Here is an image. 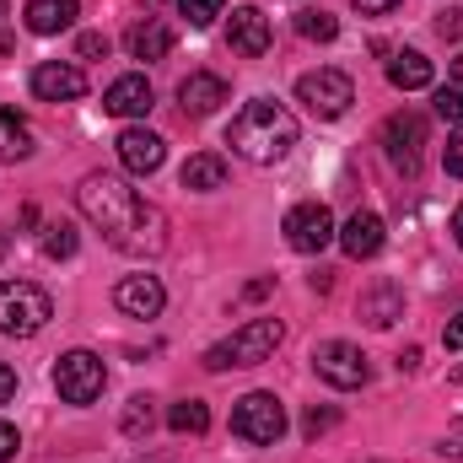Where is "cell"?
Wrapping results in <instances>:
<instances>
[{
  "label": "cell",
  "mask_w": 463,
  "mask_h": 463,
  "mask_svg": "<svg viewBox=\"0 0 463 463\" xmlns=\"http://www.w3.org/2000/svg\"><path fill=\"white\" fill-rule=\"evenodd\" d=\"M437 33L458 43V38H463V11H437Z\"/></svg>",
  "instance_id": "cell-33"
},
{
  "label": "cell",
  "mask_w": 463,
  "mask_h": 463,
  "mask_svg": "<svg viewBox=\"0 0 463 463\" xmlns=\"http://www.w3.org/2000/svg\"><path fill=\"white\" fill-rule=\"evenodd\" d=\"M286 340V324L280 318H248L242 329H232L222 345L205 350V372H232V366H259L269 361Z\"/></svg>",
  "instance_id": "cell-3"
},
{
  "label": "cell",
  "mask_w": 463,
  "mask_h": 463,
  "mask_svg": "<svg viewBox=\"0 0 463 463\" xmlns=\"http://www.w3.org/2000/svg\"><path fill=\"white\" fill-rule=\"evenodd\" d=\"M297 103H307V114L318 118H340L355 103V81H350L345 71H307L302 81H297Z\"/></svg>",
  "instance_id": "cell-8"
},
{
  "label": "cell",
  "mask_w": 463,
  "mask_h": 463,
  "mask_svg": "<svg viewBox=\"0 0 463 463\" xmlns=\"http://www.w3.org/2000/svg\"><path fill=\"white\" fill-rule=\"evenodd\" d=\"M114 307L124 318H156L167 307V291H162L156 275H124L114 286Z\"/></svg>",
  "instance_id": "cell-13"
},
{
  "label": "cell",
  "mask_w": 463,
  "mask_h": 463,
  "mask_svg": "<svg viewBox=\"0 0 463 463\" xmlns=\"http://www.w3.org/2000/svg\"><path fill=\"white\" fill-rule=\"evenodd\" d=\"M448 377H453V383H463V366H453V372H448Z\"/></svg>",
  "instance_id": "cell-42"
},
{
  "label": "cell",
  "mask_w": 463,
  "mask_h": 463,
  "mask_svg": "<svg viewBox=\"0 0 463 463\" xmlns=\"http://www.w3.org/2000/svg\"><path fill=\"white\" fill-rule=\"evenodd\" d=\"M431 109H437V118H448V124H463V87H437Z\"/></svg>",
  "instance_id": "cell-29"
},
{
  "label": "cell",
  "mask_w": 463,
  "mask_h": 463,
  "mask_svg": "<svg viewBox=\"0 0 463 463\" xmlns=\"http://www.w3.org/2000/svg\"><path fill=\"white\" fill-rule=\"evenodd\" d=\"M453 237H458V248H463V205L453 211Z\"/></svg>",
  "instance_id": "cell-39"
},
{
  "label": "cell",
  "mask_w": 463,
  "mask_h": 463,
  "mask_svg": "<svg viewBox=\"0 0 463 463\" xmlns=\"http://www.w3.org/2000/svg\"><path fill=\"white\" fill-rule=\"evenodd\" d=\"M420 151H426V118L415 114V109L388 114V124H383V156H388L404 178H415V173H420Z\"/></svg>",
  "instance_id": "cell-7"
},
{
  "label": "cell",
  "mask_w": 463,
  "mask_h": 463,
  "mask_svg": "<svg viewBox=\"0 0 463 463\" xmlns=\"http://www.w3.org/2000/svg\"><path fill=\"white\" fill-rule=\"evenodd\" d=\"M27 156H33V129H27V118L5 109L0 114V162H27Z\"/></svg>",
  "instance_id": "cell-23"
},
{
  "label": "cell",
  "mask_w": 463,
  "mask_h": 463,
  "mask_svg": "<svg viewBox=\"0 0 463 463\" xmlns=\"http://www.w3.org/2000/svg\"><path fill=\"white\" fill-rule=\"evenodd\" d=\"M442 173H448V178H463V124H453V135H448V151H442Z\"/></svg>",
  "instance_id": "cell-31"
},
{
  "label": "cell",
  "mask_w": 463,
  "mask_h": 463,
  "mask_svg": "<svg viewBox=\"0 0 463 463\" xmlns=\"http://www.w3.org/2000/svg\"><path fill=\"white\" fill-rule=\"evenodd\" d=\"M114 146H118V162H124V173H135V178H151V173L167 162V140H162L156 129H140V124H129Z\"/></svg>",
  "instance_id": "cell-11"
},
{
  "label": "cell",
  "mask_w": 463,
  "mask_h": 463,
  "mask_svg": "<svg viewBox=\"0 0 463 463\" xmlns=\"http://www.w3.org/2000/svg\"><path fill=\"white\" fill-rule=\"evenodd\" d=\"M280 232H286V242L297 248V253H324L340 232H335V211L329 205H318V200H302V205H291L286 211V222H280Z\"/></svg>",
  "instance_id": "cell-9"
},
{
  "label": "cell",
  "mask_w": 463,
  "mask_h": 463,
  "mask_svg": "<svg viewBox=\"0 0 463 463\" xmlns=\"http://www.w3.org/2000/svg\"><path fill=\"white\" fill-rule=\"evenodd\" d=\"M16 448H22L16 426H5V420H0V463H11V458H16Z\"/></svg>",
  "instance_id": "cell-34"
},
{
  "label": "cell",
  "mask_w": 463,
  "mask_h": 463,
  "mask_svg": "<svg viewBox=\"0 0 463 463\" xmlns=\"http://www.w3.org/2000/svg\"><path fill=\"white\" fill-rule=\"evenodd\" d=\"M76 205L103 232V242L129 253V259H156L167 248V216L114 173H87L81 189H76Z\"/></svg>",
  "instance_id": "cell-1"
},
{
  "label": "cell",
  "mask_w": 463,
  "mask_h": 463,
  "mask_svg": "<svg viewBox=\"0 0 463 463\" xmlns=\"http://www.w3.org/2000/svg\"><path fill=\"white\" fill-rule=\"evenodd\" d=\"M297 118L291 109H280L275 98H253V103H242V114L227 124V146L242 156V162H253V167H275V162H286L291 156V146H297Z\"/></svg>",
  "instance_id": "cell-2"
},
{
  "label": "cell",
  "mask_w": 463,
  "mask_h": 463,
  "mask_svg": "<svg viewBox=\"0 0 463 463\" xmlns=\"http://www.w3.org/2000/svg\"><path fill=\"white\" fill-rule=\"evenodd\" d=\"M420 366V345H404V355H399V372H415Z\"/></svg>",
  "instance_id": "cell-38"
},
{
  "label": "cell",
  "mask_w": 463,
  "mask_h": 463,
  "mask_svg": "<svg viewBox=\"0 0 463 463\" xmlns=\"http://www.w3.org/2000/svg\"><path fill=\"white\" fill-rule=\"evenodd\" d=\"M227 38H232V49H237L242 60H259V54H269V43H275L269 16H264L259 5H237V11H232Z\"/></svg>",
  "instance_id": "cell-14"
},
{
  "label": "cell",
  "mask_w": 463,
  "mask_h": 463,
  "mask_svg": "<svg viewBox=\"0 0 463 463\" xmlns=\"http://www.w3.org/2000/svg\"><path fill=\"white\" fill-rule=\"evenodd\" d=\"M76 16H81V5H76V0H27V33H38V38L65 33Z\"/></svg>",
  "instance_id": "cell-20"
},
{
  "label": "cell",
  "mask_w": 463,
  "mask_h": 463,
  "mask_svg": "<svg viewBox=\"0 0 463 463\" xmlns=\"http://www.w3.org/2000/svg\"><path fill=\"white\" fill-rule=\"evenodd\" d=\"M340 248H345L350 259H372V253H383V216L355 211L345 227H340Z\"/></svg>",
  "instance_id": "cell-19"
},
{
  "label": "cell",
  "mask_w": 463,
  "mask_h": 463,
  "mask_svg": "<svg viewBox=\"0 0 463 463\" xmlns=\"http://www.w3.org/2000/svg\"><path fill=\"white\" fill-rule=\"evenodd\" d=\"M76 54H81V60H109V38H103V33H81V38H76Z\"/></svg>",
  "instance_id": "cell-32"
},
{
  "label": "cell",
  "mask_w": 463,
  "mask_h": 463,
  "mask_svg": "<svg viewBox=\"0 0 463 463\" xmlns=\"http://www.w3.org/2000/svg\"><path fill=\"white\" fill-rule=\"evenodd\" d=\"M103 114L146 118V114H151V81H146V76H118L114 87L103 92Z\"/></svg>",
  "instance_id": "cell-17"
},
{
  "label": "cell",
  "mask_w": 463,
  "mask_h": 463,
  "mask_svg": "<svg viewBox=\"0 0 463 463\" xmlns=\"http://www.w3.org/2000/svg\"><path fill=\"white\" fill-rule=\"evenodd\" d=\"M453 87H463V54L453 60Z\"/></svg>",
  "instance_id": "cell-40"
},
{
  "label": "cell",
  "mask_w": 463,
  "mask_h": 463,
  "mask_svg": "<svg viewBox=\"0 0 463 463\" xmlns=\"http://www.w3.org/2000/svg\"><path fill=\"white\" fill-rule=\"evenodd\" d=\"M5 242H11V232H5V227H0V253H5Z\"/></svg>",
  "instance_id": "cell-41"
},
{
  "label": "cell",
  "mask_w": 463,
  "mask_h": 463,
  "mask_svg": "<svg viewBox=\"0 0 463 463\" xmlns=\"http://www.w3.org/2000/svg\"><path fill=\"white\" fill-rule=\"evenodd\" d=\"M49 318H54V302H49L43 286H33V280H0V335L33 340Z\"/></svg>",
  "instance_id": "cell-4"
},
{
  "label": "cell",
  "mask_w": 463,
  "mask_h": 463,
  "mask_svg": "<svg viewBox=\"0 0 463 463\" xmlns=\"http://www.w3.org/2000/svg\"><path fill=\"white\" fill-rule=\"evenodd\" d=\"M43 253H49V259H71V253H76V227H71V222L43 227Z\"/></svg>",
  "instance_id": "cell-27"
},
{
  "label": "cell",
  "mask_w": 463,
  "mask_h": 463,
  "mask_svg": "<svg viewBox=\"0 0 463 463\" xmlns=\"http://www.w3.org/2000/svg\"><path fill=\"white\" fill-rule=\"evenodd\" d=\"M103 388H109L103 355H92V350H65V355L54 361V393H60L65 404H92V399H103Z\"/></svg>",
  "instance_id": "cell-6"
},
{
  "label": "cell",
  "mask_w": 463,
  "mask_h": 463,
  "mask_svg": "<svg viewBox=\"0 0 463 463\" xmlns=\"http://www.w3.org/2000/svg\"><path fill=\"white\" fill-rule=\"evenodd\" d=\"M222 103H227V81L216 71H194V76L178 81V109L189 118H211Z\"/></svg>",
  "instance_id": "cell-15"
},
{
  "label": "cell",
  "mask_w": 463,
  "mask_h": 463,
  "mask_svg": "<svg viewBox=\"0 0 463 463\" xmlns=\"http://www.w3.org/2000/svg\"><path fill=\"white\" fill-rule=\"evenodd\" d=\"M118 426H124V437H146V431L156 426V410H151V399H146V393H135V399L124 404Z\"/></svg>",
  "instance_id": "cell-26"
},
{
  "label": "cell",
  "mask_w": 463,
  "mask_h": 463,
  "mask_svg": "<svg viewBox=\"0 0 463 463\" xmlns=\"http://www.w3.org/2000/svg\"><path fill=\"white\" fill-rule=\"evenodd\" d=\"M5 11H11V5H5V0H0V22H5Z\"/></svg>",
  "instance_id": "cell-43"
},
{
  "label": "cell",
  "mask_w": 463,
  "mask_h": 463,
  "mask_svg": "<svg viewBox=\"0 0 463 463\" xmlns=\"http://www.w3.org/2000/svg\"><path fill=\"white\" fill-rule=\"evenodd\" d=\"M355 313H361V324H366V329H393V324L404 318V291H399L393 280H377V286H366V291H361Z\"/></svg>",
  "instance_id": "cell-16"
},
{
  "label": "cell",
  "mask_w": 463,
  "mask_h": 463,
  "mask_svg": "<svg viewBox=\"0 0 463 463\" xmlns=\"http://www.w3.org/2000/svg\"><path fill=\"white\" fill-rule=\"evenodd\" d=\"M81 92H87V76H81V65L43 60V65L33 71V98H38V103H76Z\"/></svg>",
  "instance_id": "cell-12"
},
{
  "label": "cell",
  "mask_w": 463,
  "mask_h": 463,
  "mask_svg": "<svg viewBox=\"0 0 463 463\" xmlns=\"http://www.w3.org/2000/svg\"><path fill=\"white\" fill-rule=\"evenodd\" d=\"M335 420H340V410H335V404H324V410L313 404V410L302 415V437H313V442H318L324 431H335Z\"/></svg>",
  "instance_id": "cell-30"
},
{
  "label": "cell",
  "mask_w": 463,
  "mask_h": 463,
  "mask_svg": "<svg viewBox=\"0 0 463 463\" xmlns=\"http://www.w3.org/2000/svg\"><path fill=\"white\" fill-rule=\"evenodd\" d=\"M232 437H242L248 448H275L286 437V404L275 393H242L232 404Z\"/></svg>",
  "instance_id": "cell-5"
},
{
  "label": "cell",
  "mask_w": 463,
  "mask_h": 463,
  "mask_svg": "<svg viewBox=\"0 0 463 463\" xmlns=\"http://www.w3.org/2000/svg\"><path fill=\"white\" fill-rule=\"evenodd\" d=\"M388 81H393L399 92H420V87H431V60H426L420 49H399V54L388 60Z\"/></svg>",
  "instance_id": "cell-22"
},
{
  "label": "cell",
  "mask_w": 463,
  "mask_h": 463,
  "mask_svg": "<svg viewBox=\"0 0 463 463\" xmlns=\"http://www.w3.org/2000/svg\"><path fill=\"white\" fill-rule=\"evenodd\" d=\"M184 189H194V194H211V189H227V156H216V151H194L189 162H184Z\"/></svg>",
  "instance_id": "cell-21"
},
{
  "label": "cell",
  "mask_w": 463,
  "mask_h": 463,
  "mask_svg": "<svg viewBox=\"0 0 463 463\" xmlns=\"http://www.w3.org/2000/svg\"><path fill=\"white\" fill-rule=\"evenodd\" d=\"M313 372L329 383V388H366V377H372V366H366V355L350 345V340H324V345H313Z\"/></svg>",
  "instance_id": "cell-10"
},
{
  "label": "cell",
  "mask_w": 463,
  "mask_h": 463,
  "mask_svg": "<svg viewBox=\"0 0 463 463\" xmlns=\"http://www.w3.org/2000/svg\"><path fill=\"white\" fill-rule=\"evenodd\" d=\"M167 426H173L178 437H205V431H211V404H205V399H178V404L167 410Z\"/></svg>",
  "instance_id": "cell-24"
},
{
  "label": "cell",
  "mask_w": 463,
  "mask_h": 463,
  "mask_svg": "<svg viewBox=\"0 0 463 463\" xmlns=\"http://www.w3.org/2000/svg\"><path fill=\"white\" fill-rule=\"evenodd\" d=\"M167 54H173V27H167L162 16H146V22L129 27V60L156 65V60H167Z\"/></svg>",
  "instance_id": "cell-18"
},
{
  "label": "cell",
  "mask_w": 463,
  "mask_h": 463,
  "mask_svg": "<svg viewBox=\"0 0 463 463\" xmlns=\"http://www.w3.org/2000/svg\"><path fill=\"white\" fill-rule=\"evenodd\" d=\"M11 399H16V372L0 361V404H11Z\"/></svg>",
  "instance_id": "cell-36"
},
{
  "label": "cell",
  "mask_w": 463,
  "mask_h": 463,
  "mask_svg": "<svg viewBox=\"0 0 463 463\" xmlns=\"http://www.w3.org/2000/svg\"><path fill=\"white\" fill-rule=\"evenodd\" d=\"M355 5H361V11H366V16H383V11H393V5H399V0H355Z\"/></svg>",
  "instance_id": "cell-37"
},
{
  "label": "cell",
  "mask_w": 463,
  "mask_h": 463,
  "mask_svg": "<svg viewBox=\"0 0 463 463\" xmlns=\"http://www.w3.org/2000/svg\"><path fill=\"white\" fill-rule=\"evenodd\" d=\"M297 33L307 38V43H335L340 38V16H329V11H297Z\"/></svg>",
  "instance_id": "cell-25"
},
{
  "label": "cell",
  "mask_w": 463,
  "mask_h": 463,
  "mask_svg": "<svg viewBox=\"0 0 463 463\" xmlns=\"http://www.w3.org/2000/svg\"><path fill=\"white\" fill-rule=\"evenodd\" d=\"M442 345H448V350H463V313H453V318H448V329H442Z\"/></svg>",
  "instance_id": "cell-35"
},
{
  "label": "cell",
  "mask_w": 463,
  "mask_h": 463,
  "mask_svg": "<svg viewBox=\"0 0 463 463\" xmlns=\"http://www.w3.org/2000/svg\"><path fill=\"white\" fill-rule=\"evenodd\" d=\"M178 11L189 16V27H211L227 11V0H178Z\"/></svg>",
  "instance_id": "cell-28"
}]
</instances>
